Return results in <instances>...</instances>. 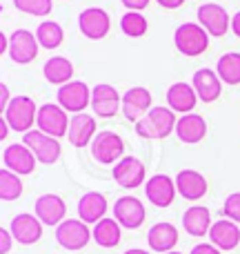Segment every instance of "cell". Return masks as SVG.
<instances>
[{
  "instance_id": "277c9868",
  "label": "cell",
  "mask_w": 240,
  "mask_h": 254,
  "mask_svg": "<svg viewBox=\"0 0 240 254\" xmlns=\"http://www.w3.org/2000/svg\"><path fill=\"white\" fill-rule=\"evenodd\" d=\"M94 239L89 223H85L83 219H65L60 225L56 228V241L60 248L65 250H83L89 241Z\"/></svg>"
},
{
  "instance_id": "b9f144b4",
  "label": "cell",
  "mask_w": 240,
  "mask_h": 254,
  "mask_svg": "<svg viewBox=\"0 0 240 254\" xmlns=\"http://www.w3.org/2000/svg\"><path fill=\"white\" fill-rule=\"evenodd\" d=\"M7 134H9V123H7V119H4V116H2V119H0V138H7Z\"/></svg>"
},
{
  "instance_id": "30bf717a",
  "label": "cell",
  "mask_w": 240,
  "mask_h": 254,
  "mask_svg": "<svg viewBox=\"0 0 240 254\" xmlns=\"http://www.w3.org/2000/svg\"><path fill=\"white\" fill-rule=\"evenodd\" d=\"M147 170L144 163L136 156H122L114 165V181L125 190H136L147 183Z\"/></svg>"
},
{
  "instance_id": "8fae6325",
  "label": "cell",
  "mask_w": 240,
  "mask_h": 254,
  "mask_svg": "<svg viewBox=\"0 0 240 254\" xmlns=\"http://www.w3.org/2000/svg\"><path fill=\"white\" fill-rule=\"evenodd\" d=\"M78 27L83 31L85 38L89 40H102L111 29L109 13L100 7H87L80 11L78 16Z\"/></svg>"
},
{
  "instance_id": "e575fe53",
  "label": "cell",
  "mask_w": 240,
  "mask_h": 254,
  "mask_svg": "<svg viewBox=\"0 0 240 254\" xmlns=\"http://www.w3.org/2000/svg\"><path fill=\"white\" fill-rule=\"evenodd\" d=\"M13 7L29 16H49L53 2L51 0H13Z\"/></svg>"
},
{
  "instance_id": "8d00e7d4",
  "label": "cell",
  "mask_w": 240,
  "mask_h": 254,
  "mask_svg": "<svg viewBox=\"0 0 240 254\" xmlns=\"http://www.w3.org/2000/svg\"><path fill=\"white\" fill-rule=\"evenodd\" d=\"M16 241L13 239V234L11 232H7V230H0V254H7L9 250H11V243Z\"/></svg>"
},
{
  "instance_id": "d6a6232c",
  "label": "cell",
  "mask_w": 240,
  "mask_h": 254,
  "mask_svg": "<svg viewBox=\"0 0 240 254\" xmlns=\"http://www.w3.org/2000/svg\"><path fill=\"white\" fill-rule=\"evenodd\" d=\"M20 194H22L20 174L2 167V170H0V198H2L4 203H11V201H16Z\"/></svg>"
},
{
  "instance_id": "f1b7e54d",
  "label": "cell",
  "mask_w": 240,
  "mask_h": 254,
  "mask_svg": "<svg viewBox=\"0 0 240 254\" xmlns=\"http://www.w3.org/2000/svg\"><path fill=\"white\" fill-rule=\"evenodd\" d=\"M43 74H45L47 83L62 87V85L71 83V78H74V63L65 56H53L45 63Z\"/></svg>"
},
{
  "instance_id": "f546056e",
  "label": "cell",
  "mask_w": 240,
  "mask_h": 254,
  "mask_svg": "<svg viewBox=\"0 0 240 254\" xmlns=\"http://www.w3.org/2000/svg\"><path fill=\"white\" fill-rule=\"evenodd\" d=\"M92 234H94V241L100 248H116L122 239V225L116 219H107L105 216L102 221H98L94 225Z\"/></svg>"
},
{
  "instance_id": "f35d334b",
  "label": "cell",
  "mask_w": 240,
  "mask_h": 254,
  "mask_svg": "<svg viewBox=\"0 0 240 254\" xmlns=\"http://www.w3.org/2000/svg\"><path fill=\"white\" fill-rule=\"evenodd\" d=\"M122 4L127 7V11H143L149 4V0H122Z\"/></svg>"
},
{
  "instance_id": "d6986e66",
  "label": "cell",
  "mask_w": 240,
  "mask_h": 254,
  "mask_svg": "<svg viewBox=\"0 0 240 254\" xmlns=\"http://www.w3.org/2000/svg\"><path fill=\"white\" fill-rule=\"evenodd\" d=\"M196 103H198V94L193 89V85L178 80V83H174L167 89V105L176 114H192Z\"/></svg>"
},
{
  "instance_id": "7402d4cb",
  "label": "cell",
  "mask_w": 240,
  "mask_h": 254,
  "mask_svg": "<svg viewBox=\"0 0 240 254\" xmlns=\"http://www.w3.org/2000/svg\"><path fill=\"white\" fill-rule=\"evenodd\" d=\"M96 119L89 114H74V119L69 121V131H67V138L74 147H87L92 145V140L96 138Z\"/></svg>"
},
{
  "instance_id": "3957f363",
  "label": "cell",
  "mask_w": 240,
  "mask_h": 254,
  "mask_svg": "<svg viewBox=\"0 0 240 254\" xmlns=\"http://www.w3.org/2000/svg\"><path fill=\"white\" fill-rule=\"evenodd\" d=\"M2 116L7 119V123L13 131L27 134L36 125V121H38V107H36V103L29 96H13Z\"/></svg>"
},
{
  "instance_id": "d590c367",
  "label": "cell",
  "mask_w": 240,
  "mask_h": 254,
  "mask_svg": "<svg viewBox=\"0 0 240 254\" xmlns=\"http://www.w3.org/2000/svg\"><path fill=\"white\" fill-rule=\"evenodd\" d=\"M223 214H225V219H229V221H234V223L240 225V192H234L225 198Z\"/></svg>"
},
{
  "instance_id": "7bdbcfd3",
  "label": "cell",
  "mask_w": 240,
  "mask_h": 254,
  "mask_svg": "<svg viewBox=\"0 0 240 254\" xmlns=\"http://www.w3.org/2000/svg\"><path fill=\"white\" fill-rule=\"evenodd\" d=\"M232 31H234V34H236L238 38H240V11L232 18Z\"/></svg>"
},
{
  "instance_id": "52a82bcc",
  "label": "cell",
  "mask_w": 240,
  "mask_h": 254,
  "mask_svg": "<svg viewBox=\"0 0 240 254\" xmlns=\"http://www.w3.org/2000/svg\"><path fill=\"white\" fill-rule=\"evenodd\" d=\"M58 105L71 114H83L87 107H92V89L83 80H71L58 87Z\"/></svg>"
},
{
  "instance_id": "4316f807",
  "label": "cell",
  "mask_w": 240,
  "mask_h": 254,
  "mask_svg": "<svg viewBox=\"0 0 240 254\" xmlns=\"http://www.w3.org/2000/svg\"><path fill=\"white\" fill-rule=\"evenodd\" d=\"M211 212L205 205H192L189 210H185L183 214V228L187 234L196 239H202L209 234L211 230Z\"/></svg>"
},
{
  "instance_id": "f6af8a7d",
  "label": "cell",
  "mask_w": 240,
  "mask_h": 254,
  "mask_svg": "<svg viewBox=\"0 0 240 254\" xmlns=\"http://www.w3.org/2000/svg\"><path fill=\"white\" fill-rule=\"evenodd\" d=\"M167 254H183V252H176V250H171V252H167Z\"/></svg>"
},
{
  "instance_id": "603a6c76",
  "label": "cell",
  "mask_w": 240,
  "mask_h": 254,
  "mask_svg": "<svg viewBox=\"0 0 240 254\" xmlns=\"http://www.w3.org/2000/svg\"><path fill=\"white\" fill-rule=\"evenodd\" d=\"M11 234L22 246H34L43 237V223L36 214H16L11 221Z\"/></svg>"
},
{
  "instance_id": "ffe728a7",
  "label": "cell",
  "mask_w": 240,
  "mask_h": 254,
  "mask_svg": "<svg viewBox=\"0 0 240 254\" xmlns=\"http://www.w3.org/2000/svg\"><path fill=\"white\" fill-rule=\"evenodd\" d=\"M192 85L198 94V101L202 103H214L220 98V92H223V80L216 74L214 69H198L192 78Z\"/></svg>"
},
{
  "instance_id": "836d02e7",
  "label": "cell",
  "mask_w": 240,
  "mask_h": 254,
  "mask_svg": "<svg viewBox=\"0 0 240 254\" xmlns=\"http://www.w3.org/2000/svg\"><path fill=\"white\" fill-rule=\"evenodd\" d=\"M120 29H122V34L129 36V38H140V36L147 34L149 22L140 11H127L125 16L120 18Z\"/></svg>"
},
{
  "instance_id": "5bb4252c",
  "label": "cell",
  "mask_w": 240,
  "mask_h": 254,
  "mask_svg": "<svg viewBox=\"0 0 240 254\" xmlns=\"http://www.w3.org/2000/svg\"><path fill=\"white\" fill-rule=\"evenodd\" d=\"M144 205L136 196H120L114 203V219L127 230H138L144 223Z\"/></svg>"
},
{
  "instance_id": "e0dca14e",
  "label": "cell",
  "mask_w": 240,
  "mask_h": 254,
  "mask_svg": "<svg viewBox=\"0 0 240 254\" xmlns=\"http://www.w3.org/2000/svg\"><path fill=\"white\" fill-rule=\"evenodd\" d=\"M151 110V92L147 87H129L122 94V114L127 121L138 123Z\"/></svg>"
},
{
  "instance_id": "60d3db41",
  "label": "cell",
  "mask_w": 240,
  "mask_h": 254,
  "mask_svg": "<svg viewBox=\"0 0 240 254\" xmlns=\"http://www.w3.org/2000/svg\"><path fill=\"white\" fill-rule=\"evenodd\" d=\"M158 4H160L162 9H178L185 4V0H156Z\"/></svg>"
},
{
  "instance_id": "7a4b0ae2",
  "label": "cell",
  "mask_w": 240,
  "mask_h": 254,
  "mask_svg": "<svg viewBox=\"0 0 240 254\" xmlns=\"http://www.w3.org/2000/svg\"><path fill=\"white\" fill-rule=\"evenodd\" d=\"M174 45L183 56L196 58L209 47V34L200 22H183L174 31Z\"/></svg>"
},
{
  "instance_id": "44dd1931",
  "label": "cell",
  "mask_w": 240,
  "mask_h": 254,
  "mask_svg": "<svg viewBox=\"0 0 240 254\" xmlns=\"http://www.w3.org/2000/svg\"><path fill=\"white\" fill-rule=\"evenodd\" d=\"M176 190L187 201H200L207 194V179L196 170H180L176 174Z\"/></svg>"
},
{
  "instance_id": "2e32d148",
  "label": "cell",
  "mask_w": 240,
  "mask_h": 254,
  "mask_svg": "<svg viewBox=\"0 0 240 254\" xmlns=\"http://www.w3.org/2000/svg\"><path fill=\"white\" fill-rule=\"evenodd\" d=\"M2 163L7 170L16 172V174H20V176H27L36 170L38 158L34 156V152H31L25 143H13V145H7V147H4Z\"/></svg>"
},
{
  "instance_id": "9a60e30c",
  "label": "cell",
  "mask_w": 240,
  "mask_h": 254,
  "mask_svg": "<svg viewBox=\"0 0 240 254\" xmlns=\"http://www.w3.org/2000/svg\"><path fill=\"white\" fill-rule=\"evenodd\" d=\"M144 194H147L149 203L156 207H169L174 203L176 194V181H171L167 174H153L144 183Z\"/></svg>"
},
{
  "instance_id": "5b68a950",
  "label": "cell",
  "mask_w": 240,
  "mask_h": 254,
  "mask_svg": "<svg viewBox=\"0 0 240 254\" xmlns=\"http://www.w3.org/2000/svg\"><path fill=\"white\" fill-rule=\"evenodd\" d=\"M92 156L102 165H116L125 154V140L116 131H98L96 138L92 140Z\"/></svg>"
},
{
  "instance_id": "ee69618b",
  "label": "cell",
  "mask_w": 240,
  "mask_h": 254,
  "mask_svg": "<svg viewBox=\"0 0 240 254\" xmlns=\"http://www.w3.org/2000/svg\"><path fill=\"white\" fill-rule=\"evenodd\" d=\"M125 254H149V252L143 250V248H131V250H127Z\"/></svg>"
},
{
  "instance_id": "ac0fdd59",
  "label": "cell",
  "mask_w": 240,
  "mask_h": 254,
  "mask_svg": "<svg viewBox=\"0 0 240 254\" xmlns=\"http://www.w3.org/2000/svg\"><path fill=\"white\" fill-rule=\"evenodd\" d=\"M65 214H67V205L58 194H43V196H38V201H36V216L40 219V223L58 228L65 221Z\"/></svg>"
},
{
  "instance_id": "ba28073f",
  "label": "cell",
  "mask_w": 240,
  "mask_h": 254,
  "mask_svg": "<svg viewBox=\"0 0 240 254\" xmlns=\"http://www.w3.org/2000/svg\"><path fill=\"white\" fill-rule=\"evenodd\" d=\"M69 121L71 119H67V112L60 105L45 103V105L38 107V121H36V125L45 134L53 136V138H62L69 131Z\"/></svg>"
},
{
  "instance_id": "6da1fadb",
  "label": "cell",
  "mask_w": 240,
  "mask_h": 254,
  "mask_svg": "<svg viewBox=\"0 0 240 254\" xmlns=\"http://www.w3.org/2000/svg\"><path fill=\"white\" fill-rule=\"evenodd\" d=\"M176 112L169 110V107H151L143 119L136 123V134L140 138H147V140H162L176 131Z\"/></svg>"
},
{
  "instance_id": "1f68e13d",
  "label": "cell",
  "mask_w": 240,
  "mask_h": 254,
  "mask_svg": "<svg viewBox=\"0 0 240 254\" xmlns=\"http://www.w3.org/2000/svg\"><path fill=\"white\" fill-rule=\"evenodd\" d=\"M36 38H38V45L43 49H58L65 40V31L58 22L53 20H43L36 29Z\"/></svg>"
},
{
  "instance_id": "4fadbf2b",
  "label": "cell",
  "mask_w": 240,
  "mask_h": 254,
  "mask_svg": "<svg viewBox=\"0 0 240 254\" xmlns=\"http://www.w3.org/2000/svg\"><path fill=\"white\" fill-rule=\"evenodd\" d=\"M198 22L205 27L209 36H218V38H223L227 34V29L232 27L229 13L225 11V7H220L216 2H205L198 7Z\"/></svg>"
},
{
  "instance_id": "8992f818",
  "label": "cell",
  "mask_w": 240,
  "mask_h": 254,
  "mask_svg": "<svg viewBox=\"0 0 240 254\" xmlns=\"http://www.w3.org/2000/svg\"><path fill=\"white\" fill-rule=\"evenodd\" d=\"M22 140H25V145L34 152V156L38 158V163H43V165H53L62 154L60 140L45 134V131H40V129L27 131Z\"/></svg>"
},
{
  "instance_id": "4dcf8cb0",
  "label": "cell",
  "mask_w": 240,
  "mask_h": 254,
  "mask_svg": "<svg viewBox=\"0 0 240 254\" xmlns=\"http://www.w3.org/2000/svg\"><path fill=\"white\" fill-rule=\"evenodd\" d=\"M216 74L220 76L225 85H240V54H223L218 58V65H216Z\"/></svg>"
},
{
  "instance_id": "cb8c5ba5",
  "label": "cell",
  "mask_w": 240,
  "mask_h": 254,
  "mask_svg": "<svg viewBox=\"0 0 240 254\" xmlns=\"http://www.w3.org/2000/svg\"><path fill=\"white\" fill-rule=\"evenodd\" d=\"M209 241L218 248L220 252H229L240 243V228L238 223L229 219H220L211 225L209 230Z\"/></svg>"
},
{
  "instance_id": "484cf974",
  "label": "cell",
  "mask_w": 240,
  "mask_h": 254,
  "mask_svg": "<svg viewBox=\"0 0 240 254\" xmlns=\"http://www.w3.org/2000/svg\"><path fill=\"white\" fill-rule=\"evenodd\" d=\"M147 243L153 252L167 254L174 250L176 243H178V230L171 223H167V221H160V223L151 225V230L147 232Z\"/></svg>"
},
{
  "instance_id": "ab89813d",
  "label": "cell",
  "mask_w": 240,
  "mask_h": 254,
  "mask_svg": "<svg viewBox=\"0 0 240 254\" xmlns=\"http://www.w3.org/2000/svg\"><path fill=\"white\" fill-rule=\"evenodd\" d=\"M9 103H11V101H9V89H7V85L0 83V112H2V114H4V110L9 107Z\"/></svg>"
},
{
  "instance_id": "74e56055",
  "label": "cell",
  "mask_w": 240,
  "mask_h": 254,
  "mask_svg": "<svg viewBox=\"0 0 240 254\" xmlns=\"http://www.w3.org/2000/svg\"><path fill=\"white\" fill-rule=\"evenodd\" d=\"M189 254H220V250L214 246V243H198V246L192 248Z\"/></svg>"
},
{
  "instance_id": "9c48e42d",
  "label": "cell",
  "mask_w": 240,
  "mask_h": 254,
  "mask_svg": "<svg viewBox=\"0 0 240 254\" xmlns=\"http://www.w3.org/2000/svg\"><path fill=\"white\" fill-rule=\"evenodd\" d=\"M38 38L29 29H16L9 36V58L18 65H29L38 56Z\"/></svg>"
},
{
  "instance_id": "7c38bea8",
  "label": "cell",
  "mask_w": 240,
  "mask_h": 254,
  "mask_svg": "<svg viewBox=\"0 0 240 254\" xmlns=\"http://www.w3.org/2000/svg\"><path fill=\"white\" fill-rule=\"evenodd\" d=\"M92 110L100 119H111L122 110V96L114 85L100 83L92 89Z\"/></svg>"
},
{
  "instance_id": "d4e9b609",
  "label": "cell",
  "mask_w": 240,
  "mask_h": 254,
  "mask_svg": "<svg viewBox=\"0 0 240 254\" xmlns=\"http://www.w3.org/2000/svg\"><path fill=\"white\" fill-rule=\"evenodd\" d=\"M176 136L187 145L200 143L207 136V121L200 114H193V112L192 114H183L178 119V123H176Z\"/></svg>"
},
{
  "instance_id": "83f0119b",
  "label": "cell",
  "mask_w": 240,
  "mask_h": 254,
  "mask_svg": "<svg viewBox=\"0 0 240 254\" xmlns=\"http://www.w3.org/2000/svg\"><path fill=\"white\" fill-rule=\"evenodd\" d=\"M107 207H109V203H107L105 194L87 192V194H83V198L78 201V216L85 221V223H94V225H96L98 221L105 219Z\"/></svg>"
}]
</instances>
